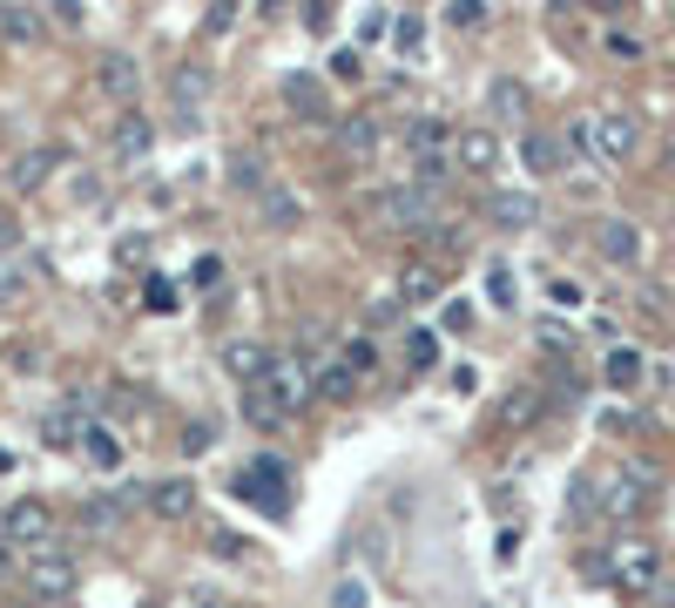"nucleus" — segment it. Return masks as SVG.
<instances>
[{
	"mask_svg": "<svg viewBox=\"0 0 675 608\" xmlns=\"http://www.w3.org/2000/svg\"><path fill=\"white\" fill-rule=\"evenodd\" d=\"M149 142H155V129H149L142 116H122V122H115V149H122V156H142Z\"/></svg>",
	"mask_w": 675,
	"mask_h": 608,
	"instance_id": "bb28decb",
	"label": "nucleus"
},
{
	"mask_svg": "<svg viewBox=\"0 0 675 608\" xmlns=\"http://www.w3.org/2000/svg\"><path fill=\"white\" fill-rule=\"evenodd\" d=\"M0 541L8 548H54V514L41 500H14V507H0Z\"/></svg>",
	"mask_w": 675,
	"mask_h": 608,
	"instance_id": "39448f33",
	"label": "nucleus"
},
{
	"mask_svg": "<svg viewBox=\"0 0 675 608\" xmlns=\"http://www.w3.org/2000/svg\"><path fill=\"white\" fill-rule=\"evenodd\" d=\"M243 419L258 426V432H278V426H291L298 412H291V406H284V399H278L264 379H258V386H243Z\"/></svg>",
	"mask_w": 675,
	"mask_h": 608,
	"instance_id": "4468645a",
	"label": "nucleus"
},
{
	"mask_svg": "<svg viewBox=\"0 0 675 608\" xmlns=\"http://www.w3.org/2000/svg\"><path fill=\"white\" fill-rule=\"evenodd\" d=\"M95 81H102L109 102H135V89H142V74H135L129 54H102V61H95Z\"/></svg>",
	"mask_w": 675,
	"mask_h": 608,
	"instance_id": "f3484780",
	"label": "nucleus"
},
{
	"mask_svg": "<svg viewBox=\"0 0 675 608\" xmlns=\"http://www.w3.org/2000/svg\"><path fill=\"white\" fill-rule=\"evenodd\" d=\"M527 109H534V96H527V81H514V74H500L493 89H486V116H493V122L527 129Z\"/></svg>",
	"mask_w": 675,
	"mask_h": 608,
	"instance_id": "9b49d317",
	"label": "nucleus"
},
{
	"mask_svg": "<svg viewBox=\"0 0 675 608\" xmlns=\"http://www.w3.org/2000/svg\"><path fill=\"white\" fill-rule=\"evenodd\" d=\"M521 162H527V177H561L567 142L547 136V129H521Z\"/></svg>",
	"mask_w": 675,
	"mask_h": 608,
	"instance_id": "f8f14e48",
	"label": "nucleus"
},
{
	"mask_svg": "<svg viewBox=\"0 0 675 608\" xmlns=\"http://www.w3.org/2000/svg\"><path fill=\"white\" fill-rule=\"evenodd\" d=\"M668 169H675V129H668Z\"/></svg>",
	"mask_w": 675,
	"mask_h": 608,
	"instance_id": "a19ab883",
	"label": "nucleus"
},
{
	"mask_svg": "<svg viewBox=\"0 0 675 608\" xmlns=\"http://www.w3.org/2000/svg\"><path fill=\"white\" fill-rule=\"evenodd\" d=\"M486 298L506 311V305H514V265H500V257H493V265H486Z\"/></svg>",
	"mask_w": 675,
	"mask_h": 608,
	"instance_id": "7c9ffc66",
	"label": "nucleus"
},
{
	"mask_svg": "<svg viewBox=\"0 0 675 608\" xmlns=\"http://www.w3.org/2000/svg\"><path fill=\"white\" fill-rule=\"evenodd\" d=\"M41 432H48V447H81V426H74V406H54V412L41 419Z\"/></svg>",
	"mask_w": 675,
	"mask_h": 608,
	"instance_id": "a878e982",
	"label": "nucleus"
},
{
	"mask_svg": "<svg viewBox=\"0 0 675 608\" xmlns=\"http://www.w3.org/2000/svg\"><path fill=\"white\" fill-rule=\"evenodd\" d=\"M41 34H48V14H41V8H21V0H8V8H0V41L34 48Z\"/></svg>",
	"mask_w": 675,
	"mask_h": 608,
	"instance_id": "dca6fc26",
	"label": "nucleus"
},
{
	"mask_svg": "<svg viewBox=\"0 0 675 608\" xmlns=\"http://www.w3.org/2000/svg\"><path fill=\"white\" fill-rule=\"evenodd\" d=\"M453 142H460V129H446L440 116H412V122H405L412 183H419V190H440V183L453 177Z\"/></svg>",
	"mask_w": 675,
	"mask_h": 608,
	"instance_id": "f257e3e1",
	"label": "nucleus"
},
{
	"mask_svg": "<svg viewBox=\"0 0 675 608\" xmlns=\"http://www.w3.org/2000/svg\"><path fill=\"white\" fill-rule=\"evenodd\" d=\"M258 203H264V217H271V223H298V197H291V190L264 183V190H258Z\"/></svg>",
	"mask_w": 675,
	"mask_h": 608,
	"instance_id": "c756f323",
	"label": "nucleus"
},
{
	"mask_svg": "<svg viewBox=\"0 0 675 608\" xmlns=\"http://www.w3.org/2000/svg\"><path fill=\"white\" fill-rule=\"evenodd\" d=\"M190 291L197 298H216L223 291V257H197V265H190Z\"/></svg>",
	"mask_w": 675,
	"mask_h": 608,
	"instance_id": "cd10ccee",
	"label": "nucleus"
},
{
	"mask_svg": "<svg viewBox=\"0 0 675 608\" xmlns=\"http://www.w3.org/2000/svg\"><path fill=\"white\" fill-rule=\"evenodd\" d=\"M595 243H602L608 265H635V257H642V230H635V223H622V217H608V223L595 230Z\"/></svg>",
	"mask_w": 675,
	"mask_h": 608,
	"instance_id": "aec40b11",
	"label": "nucleus"
},
{
	"mask_svg": "<svg viewBox=\"0 0 675 608\" xmlns=\"http://www.w3.org/2000/svg\"><path fill=\"white\" fill-rule=\"evenodd\" d=\"M453 169H473V177H486V169H500V136L480 122V129H460L453 142Z\"/></svg>",
	"mask_w": 675,
	"mask_h": 608,
	"instance_id": "9d476101",
	"label": "nucleus"
},
{
	"mask_svg": "<svg viewBox=\"0 0 675 608\" xmlns=\"http://www.w3.org/2000/svg\"><path fill=\"white\" fill-rule=\"evenodd\" d=\"M48 162H54V149H28V156L14 162V183H21V190H34V183L48 177Z\"/></svg>",
	"mask_w": 675,
	"mask_h": 608,
	"instance_id": "2f4dec72",
	"label": "nucleus"
},
{
	"mask_svg": "<svg viewBox=\"0 0 675 608\" xmlns=\"http://www.w3.org/2000/svg\"><path fill=\"white\" fill-rule=\"evenodd\" d=\"M197 96H210V68L183 61V68H177V109L190 116V109H197Z\"/></svg>",
	"mask_w": 675,
	"mask_h": 608,
	"instance_id": "393cba45",
	"label": "nucleus"
},
{
	"mask_svg": "<svg viewBox=\"0 0 675 608\" xmlns=\"http://www.w3.org/2000/svg\"><path fill=\"white\" fill-rule=\"evenodd\" d=\"M372 210H379L392 230H426V223H433V190H419V183H405V190H379Z\"/></svg>",
	"mask_w": 675,
	"mask_h": 608,
	"instance_id": "0eeeda50",
	"label": "nucleus"
},
{
	"mask_svg": "<svg viewBox=\"0 0 675 608\" xmlns=\"http://www.w3.org/2000/svg\"><path fill=\"white\" fill-rule=\"evenodd\" d=\"M595 507L608 514V520H635L642 507H648V467H608L602 480H595Z\"/></svg>",
	"mask_w": 675,
	"mask_h": 608,
	"instance_id": "20e7f679",
	"label": "nucleus"
},
{
	"mask_svg": "<svg viewBox=\"0 0 675 608\" xmlns=\"http://www.w3.org/2000/svg\"><path fill=\"white\" fill-rule=\"evenodd\" d=\"M534 412H541L534 392H514V399H506V419H534Z\"/></svg>",
	"mask_w": 675,
	"mask_h": 608,
	"instance_id": "58836bf2",
	"label": "nucleus"
},
{
	"mask_svg": "<svg viewBox=\"0 0 675 608\" xmlns=\"http://www.w3.org/2000/svg\"><path fill=\"white\" fill-rule=\"evenodd\" d=\"M331 68H338V74H359L365 61H359V48H338V54H331Z\"/></svg>",
	"mask_w": 675,
	"mask_h": 608,
	"instance_id": "ea45409f",
	"label": "nucleus"
},
{
	"mask_svg": "<svg viewBox=\"0 0 675 608\" xmlns=\"http://www.w3.org/2000/svg\"><path fill=\"white\" fill-rule=\"evenodd\" d=\"M635 142H642V116H628V109L587 116V156H595V162H628Z\"/></svg>",
	"mask_w": 675,
	"mask_h": 608,
	"instance_id": "f03ea898",
	"label": "nucleus"
},
{
	"mask_svg": "<svg viewBox=\"0 0 675 608\" xmlns=\"http://www.w3.org/2000/svg\"><path fill=\"white\" fill-rule=\"evenodd\" d=\"M405 359H412L419 372H433V366H440V331H433V325H412V331H405Z\"/></svg>",
	"mask_w": 675,
	"mask_h": 608,
	"instance_id": "b1692460",
	"label": "nucleus"
},
{
	"mask_svg": "<svg viewBox=\"0 0 675 608\" xmlns=\"http://www.w3.org/2000/svg\"><path fill=\"white\" fill-rule=\"evenodd\" d=\"M284 102H291L304 122H338V116H331V89H324L318 74H291V81H284Z\"/></svg>",
	"mask_w": 675,
	"mask_h": 608,
	"instance_id": "ddd939ff",
	"label": "nucleus"
},
{
	"mask_svg": "<svg viewBox=\"0 0 675 608\" xmlns=\"http://www.w3.org/2000/svg\"><path fill=\"white\" fill-rule=\"evenodd\" d=\"M331 608H365V581H338L331 588Z\"/></svg>",
	"mask_w": 675,
	"mask_h": 608,
	"instance_id": "e433bc0d",
	"label": "nucleus"
},
{
	"mask_svg": "<svg viewBox=\"0 0 675 608\" xmlns=\"http://www.w3.org/2000/svg\"><path fill=\"white\" fill-rule=\"evenodd\" d=\"M392 34V8H372L365 21H359V48H372V41H385Z\"/></svg>",
	"mask_w": 675,
	"mask_h": 608,
	"instance_id": "f704fd0d",
	"label": "nucleus"
},
{
	"mask_svg": "<svg viewBox=\"0 0 675 608\" xmlns=\"http://www.w3.org/2000/svg\"><path fill=\"white\" fill-rule=\"evenodd\" d=\"M264 386H271V392H278L291 412H298V406L318 392V386H311V359H304V352H271V372H264Z\"/></svg>",
	"mask_w": 675,
	"mask_h": 608,
	"instance_id": "6e6552de",
	"label": "nucleus"
},
{
	"mask_svg": "<svg viewBox=\"0 0 675 608\" xmlns=\"http://www.w3.org/2000/svg\"><path fill=\"white\" fill-rule=\"evenodd\" d=\"M142 507L155 520H190L197 514V480H155V487H142Z\"/></svg>",
	"mask_w": 675,
	"mask_h": 608,
	"instance_id": "1a4fd4ad",
	"label": "nucleus"
},
{
	"mask_svg": "<svg viewBox=\"0 0 675 608\" xmlns=\"http://www.w3.org/2000/svg\"><path fill=\"white\" fill-rule=\"evenodd\" d=\"M541 345H547V352H567V345H574V331H567L561 318H547V325H541Z\"/></svg>",
	"mask_w": 675,
	"mask_h": 608,
	"instance_id": "4c0bfd02",
	"label": "nucleus"
},
{
	"mask_svg": "<svg viewBox=\"0 0 675 608\" xmlns=\"http://www.w3.org/2000/svg\"><path fill=\"white\" fill-rule=\"evenodd\" d=\"M440 291H446V278H440V265H426V257L399 271V298H405V305H433Z\"/></svg>",
	"mask_w": 675,
	"mask_h": 608,
	"instance_id": "4be33fe9",
	"label": "nucleus"
},
{
	"mask_svg": "<svg viewBox=\"0 0 675 608\" xmlns=\"http://www.w3.org/2000/svg\"><path fill=\"white\" fill-rule=\"evenodd\" d=\"M446 21H453V28H480L486 8H480V0H446Z\"/></svg>",
	"mask_w": 675,
	"mask_h": 608,
	"instance_id": "c9c22d12",
	"label": "nucleus"
},
{
	"mask_svg": "<svg viewBox=\"0 0 675 608\" xmlns=\"http://www.w3.org/2000/svg\"><path fill=\"white\" fill-rule=\"evenodd\" d=\"M642 372H648V359L635 352V345H608V359H602V379H608L615 392H635V386H642Z\"/></svg>",
	"mask_w": 675,
	"mask_h": 608,
	"instance_id": "412c9836",
	"label": "nucleus"
},
{
	"mask_svg": "<svg viewBox=\"0 0 675 608\" xmlns=\"http://www.w3.org/2000/svg\"><path fill=\"white\" fill-rule=\"evenodd\" d=\"M602 575H608L615 588H628V595H648L655 575H662V555H655V541H615L608 561H602Z\"/></svg>",
	"mask_w": 675,
	"mask_h": 608,
	"instance_id": "7ed1b4c3",
	"label": "nucleus"
},
{
	"mask_svg": "<svg viewBox=\"0 0 675 608\" xmlns=\"http://www.w3.org/2000/svg\"><path fill=\"white\" fill-rule=\"evenodd\" d=\"M81 520H89V528H115V520H122V500H115V494H89V500H81Z\"/></svg>",
	"mask_w": 675,
	"mask_h": 608,
	"instance_id": "c85d7f7f",
	"label": "nucleus"
},
{
	"mask_svg": "<svg viewBox=\"0 0 675 608\" xmlns=\"http://www.w3.org/2000/svg\"><path fill=\"white\" fill-rule=\"evenodd\" d=\"M493 223L500 230H534L541 223V203H534V190H493Z\"/></svg>",
	"mask_w": 675,
	"mask_h": 608,
	"instance_id": "2eb2a0df",
	"label": "nucleus"
},
{
	"mask_svg": "<svg viewBox=\"0 0 675 608\" xmlns=\"http://www.w3.org/2000/svg\"><path fill=\"white\" fill-rule=\"evenodd\" d=\"M419 41H426V21H419V14H392V48H399V54H412Z\"/></svg>",
	"mask_w": 675,
	"mask_h": 608,
	"instance_id": "72a5a7b5",
	"label": "nucleus"
},
{
	"mask_svg": "<svg viewBox=\"0 0 675 608\" xmlns=\"http://www.w3.org/2000/svg\"><path fill=\"white\" fill-rule=\"evenodd\" d=\"M223 366H230L243 386H258V379L271 372V352H264L258 338H230V345H223Z\"/></svg>",
	"mask_w": 675,
	"mask_h": 608,
	"instance_id": "6ab92c4d",
	"label": "nucleus"
},
{
	"mask_svg": "<svg viewBox=\"0 0 675 608\" xmlns=\"http://www.w3.org/2000/svg\"><path fill=\"white\" fill-rule=\"evenodd\" d=\"M318 392H324V399H352V392H359V372H352V366H324Z\"/></svg>",
	"mask_w": 675,
	"mask_h": 608,
	"instance_id": "473e14b6",
	"label": "nucleus"
},
{
	"mask_svg": "<svg viewBox=\"0 0 675 608\" xmlns=\"http://www.w3.org/2000/svg\"><path fill=\"white\" fill-rule=\"evenodd\" d=\"M74 581H81V568H74V555H68V548H34V555H28V588H34L41 601L74 595Z\"/></svg>",
	"mask_w": 675,
	"mask_h": 608,
	"instance_id": "423d86ee",
	"label": "nucleus"
},
{
	"mask_svg": "<svg viewBox=\"0 0 675 608\" xmlns=\"http://www.w3.org/2000/svg\"><path fill=\"white\" fill-rule=\"evenodd\" d=\"M81 453H89L102 474H115V467H122V440H115L109 426H81Z\"/></svg>",
	"mask_w": 675,
	"mask_h": 608,
	"instance_id": "5701e85b",
	"label": "nucleus"
},
{
	"mask_svg": "<svg viewBox=\"0 0 675 608\" xmlns=\"http://www.w3.org/2000/svg\"><path fill=\"white\" fill-rule=\"evenodd\" d=\"M331 129H338V149H345L352 162H372L379 156V122L372 116H338Z\"/></svg>",
	"mask_w": 675,
	"mask_h": 608,
	"instance_id": "a211bd4d",
	"label": "nucleus"
}]
</instances>
